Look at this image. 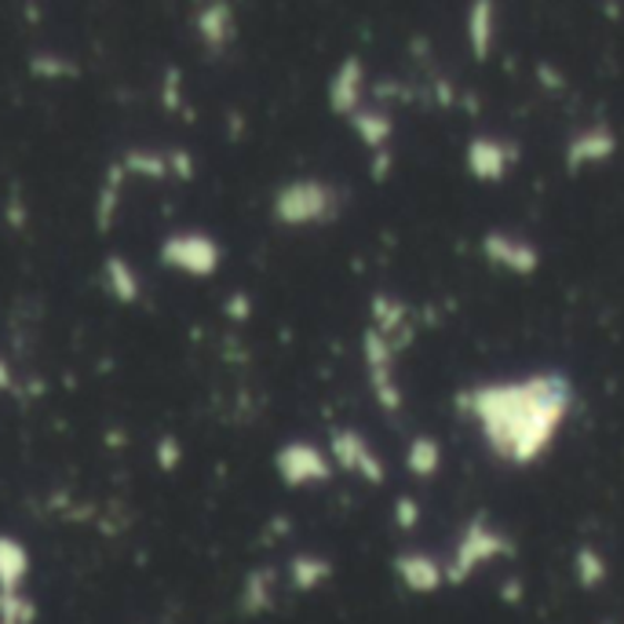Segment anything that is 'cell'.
Returning a JSON list of instances; mask_svg holds the SVG:
<instances>
[{"label": "cell", "instance_id": "obj_1", "mask_svg": "<svg viewBox=\"0 0 624 624\" xmlns=\"http://www.w3.org/2000/svg\"><path fill=\"white\" fill-rule=\"evenodd\" d=\"M475 417L485 446L515 468H526L548 453L570 413L573 383L566 372L544 369L519 380L479 383L460 398Z\"/></svg>", "mask_w": 624, "mask_h": 624}, {"label": "cell", "instance_id": "obj_2", "mask_svg": "<svg viewBox=\"0 0 624 624\" xmlns=\"http://www.w3.org/2000/svg\"><path fill=\"white\" fill-rule=\"evenodd\" d=\"M508 555H515V541L504 530H497L485 511H479V515L468 519L464 533L457 536V548L446 563V584H464L479 566H490L493 559Z\"/></svg>", "mask_w": 624, "mask_h": 624}, {"label": "cell", "instance_id": "obj_3", "mask_svg": "<svg viewBox=\"0 0 624 624\" xmlns=\"http://www.w3.org/2000/svg\"><path fill=\"white\" fill-rule=\"evenodd\" d=\"M274 219L282 227H318V223H333L340 212V191L326 180H293L285 183L270 202Z\"/></svg>", "mask_w": 624, "mask_h": 624}, {"label": "cell", "instance_id": "obj_4", "mask_svg": "<svg viewBox=\"0 0 624 624\" xmlns=\"http://www.w3.org/2000/svg\"><path fill=\"white\" fill-rule=\"evenodd\" d=\"M161 264L191 278H212L223 264V248L202 231H180L161 242Z\"/></svg>", "mask_w": 624, "mask_h": 624}, {"label": "cell", "instance_id": "obj_5", "mask_svg": "<svg viewBox=\"0 0 624 624\" xmlns=\"http://www.w3.org/2000/svg\"><path fill=\"white\" fill-rule=\"evenodd\" d=\"M395 355L398 351L391 347V340H383L372 326L361 333V361H366L369 387H372V395H377L383 413H398V409H402V387L395 380Z\"/></svg>", "mask_w": 624, "mask_h": 624}, {"label": "cell", "instance_id": "obj_6", "mask_svg": "<svg viewBox=\"0 0 624 624\" xmlns=\"http://www.w3.org/2000/svg\"><path fill=\"white\" fill-rule=\"evenodd\" d=\"M274 471L278 479L299 490V485H321L333 479V460L329 453H321L315 442H285L278 453H274Z\"/></svg>", "mask_w": 624, "mask_h": 624}, {"label": "cell", "instance_id": "obj_7", "mask_svg": "<svg viewBox=\"0 0 624 624\" xmlns=\"http://www.w3.org/2000/svg\"><path fill=\"white\" fill-rule=\"evenodd\" d=\"M329 453H333L336 468L351 471V475H361V482H369V485H380L383 475H387L380 453L372 449V442L366 439V434L355 431V428H333Z\"/></svg>", "mask_w": 624, "mask_h": 624}, {"label": "cell", "instance_id": "obj_8", "mask_svg": "<svg viewBox=\"0 0 624 624\" xmlns=\"http://www.w3.org/2000/svg\"><path fill=\"white\" fill-rule=\"evenodd\" d=\"M519 161V143H504L497 135H475L464 150V168L479 183H501Z\"/></svg>", "mask_w": 624, "mask_h": 624}, {"label": "cell", "instance_id": "obj_9", "mask_svg": "<svg viewBox=\"0 0 624 624\" xmlns=\"http://www.w3.org/2000/svg\"><path fill=\"white\" fill-rule=\"evenodd\" d=\"M482 256L508 274H519V278H530V274H536V267H541V248L515 238V234H508V231H485Z\"/></svg>", "mask_w": 624, "mask_h": 624}, {"label": "cell", "instance_id": "obj_10", "mask_svg": "<svg viewBox=\"0 0 624 624\" xmlns=\"http://www.w3.org/2000/svg\"><path fill=\"white\" fill-rule=\"evenodd\" d=\"M617 154V135L610 124H592V129H581L573 132V140L566 143V172H573L577 176L581 168L589 165H603V161H610Z\"/></svg>", "mask_w": 624, "mask_h": 624}, {"label": "cell", "instance_id": "obj_11", "mask_svg": "<svg viewBox=\"0 0 624 624\" xmlns=\"http://www.w3.org/2000/svg\"><path fill=\"white\" fill-rule=\"evenodd\" d=\"M361 92H366V62L361 55H344L329 81V110L340 117H355L361 110Z\"/></svg>", "mask_w": 624, "mask_h": 624}, {"label": "cell", "instance_id": "obj_12", "mask_svg": "<svg viewBox=\"0 0 624 624\" xmlns=\"http://www.w3.org/2000/svg\"><path fill=\"white\" fill-rule=\"evenodd\" d=\"M391 570L413 595H434L446 584V566L428 552H398L391 559Z\"/></svg>", "mask_w": 624, "mask_h": 624}, {"label": "cell", "instance_id": "obj_13", "mask_svg": "<svg viewBox=\"0 0 624 624\" xmlns=\"http://www.w3.org/2000/svg\"><path fill=\"white\" fill-rule=\"evenodd\" d=\"M372 329H377L383 340H391L395 351H402L413 340V329H409V307L402 299L377 293L372 296Z\"/></svg>", "mask_w": 624, "mask_h": 624}, {"label": "cell", "instance_id": "obj_14", "mask_svg": "<svg viewBox=\"0 0 624 624\" xmlns=\"http://www.w3.org/2000/svg\"><path fill=\"white\" fill-rule=\"evenodd\" d=\"M194 30L205 41L208 52H223V48L234 41V33H238V22H234V8L231 4H205V8H197Z\"/></svg>", "mask_w": 624, "mask_h": 624}, {"label": "cell", "instance_id": "obj_15", "mask_svg": "<svg viewBox=\"0 0 624 624\" xmlns=\"http://www.w3.org/2000/svg\"><path fill=\"white\" fill-rule=\"evenodd\" d=\"M493 41H497V4L493 0H475L468 8V44L471 55L485 62L493 55Z\"/></svg>", "mask_w": 624, "mask_h": 624}, {"label": "cell", "instance_id": "obj_16", "mask_svg": "<svg viewBox=\"0 0 624 624\" xmlns=\"http://www.w3.org/2000/svg\"><path fill=\"white\" fill-rule=\"evenodd\" d=\"M27 577H30V552L16 536H0V592L19 595Z\"/></svg>", "mask_w": 624, "mask_h": 624}, {"label": "cell", "instance_id": "obj_17", "mask_svg": "<svg viewBox=\"0 0 624 624\" xmlns=\"http://www.w3.org/2000/svg\"><path fill=\"white\" fill-rule=\"evenodd\" d=\"M351 121V129H355V135L361 143H366L369 150H387V143H391V135H395V121H391V114H383V110H377V106H361L355 117H347Z\"/></svg>", "mask_w": 624, "mask_h": 624}, {"label": "cell", "instance_id": "obj_18", "mask_svg": "<svg viewBox=\"0 0 624 624\" xmlns=\"http://www.w3.org/2000/svg\"><path fill=\"white\" fill-rule=\"evenodd\" d=\"M106 289H110V296H114L117 304H124V307L140 304L143 282H140V274L132 270V264H129L124 256H110V259H106Z\"/></svg>", "mask_w": 624, "mask_h": 624}, {"label": "cell", "instance_id": "obj_19", "mask_svg": "<svg viewBox=\"0 0 624 624\" xmlns=\"http://www.w3.org/2000/svg\"><path fill=\"white\" fill-rule=\"evenodd\" d=\"M274 584H278V573L270 566H259L245 577V589H242V610L248 617L256 614H267L274 606Z\"/></svg>", "mask_w": 624, "mask_h": 624}, {"label": "cell", "instance_id": "obj_20", "mask_svg": "<svg viewBox=\"0 0 624 624\" xmlns=\"http://www.w3.org/2000/svg\"><path fill=\"white\" fill-rule=\"evenodd\" d=\"M329 577H333V563H329V559L310 555V552L289 559V581H293L296 592H315V589H321V584H326Z\"/></svg>", "mask_w": 624, "mask_h": 624}, {"label": "cell", "instance_id": "obj_21", "mask_svg": "<svg viewBox=\"0 0 624 624\" xmlns=\"http://www.w3.org/2000/svg\"><path fill=\"white\" fill-rule=\"evenodd\" d=\"M406 468L413 479H434L442 471V446L439 439H431V434H417L413 442H409V453H406Z\"/></svg>", "mask_w": 624, "mask_h": 624}, {"label": "cell", "instance_id": "obj_22", "mask_svg": "<svg viewBox=\"0 0 624 624\" xmlns=\"http://www.w3.org/2000/svg\"><path fill=\"white\" fill-rule=\"evenodd\" d=\"M573 573H577V584L584 592H592L599 589V584L606 581V559L599 548L592 544H581L577 552H573Z\"/></svg>", "mask_w": 624, "mask_h": 624}, {"label": "cell", "instance_id": "obj_23", "mask_svg": "<svg viewBox=\"0 0 624 624\" xmlns=\"http://www.w3.org/2000/svg\"><path fill=\"white\" fill-rule=\"evenodd\" d=\"M124 172H140L146 180H165L168 176V154H154V150H129L121 161Z\"/></svg>", "mask_w": 624, "mask_h": 624}, {"label": "cell", "instance_id": "obj_24", "mask_svg": "<svg viewBox=\"0 0 624 624\" xmlns=\"http://www.w3.org/2000/svg\"><path fill=\"white\" fill-rule=\"evenodd\" d=\"M121 180H124V168H110V180L103 186V194H99V205H95V219H99V231L110 227V219H114L117 212V197H121Z\"/></svg>", "mask_w": 624, "mask_h": 624}, {"label": "cell", "instance_id": "obj_25", "mask_svg": "<svg viewBox=\"0 0 624 624\" xmlns=\"http://www.w3.org/2000/svg\"><path fill=\"white\" fill-rule=\"evenodd\" d=\"M30 70H33V78H78V67L67 59H59V55H33L30 59Z\"/></svg>", "mask_w": 624, "mask_h": 624}, {"label": "cell", "instance_id": "obj_26", "mask_svg": "<svg viewBox=\"0 0 624 624\" xmlns=\"http://www.w3.org/2000/svg\"><path fill=\"white\" fill-rule=\"evenodd\" d=\"M391 519H395V526H398V530L413 533V530L420 526V504H417L409 493L395 497V511H391Z\"/></svg>", "mask_w": 624, "mask_h": 624}, {"label": "cell", "instance_id": "obj_27", "mask_svg": "<svg viewBox=\"0 0 624 624\" xmlns=\"http://www.w3.org/2000/svg\"><path fill=\"white\" fill-rule=\"evenodd\" d=\"M180 460H183L180 442L172 439V434H165V439L157 442V468H161V471H176V468H180Z\"/></svg>", "mask_w": 624, "mask_h": 624}, {"label": "cell", "instance_id": "obj_28", "mask_svg": "<svg viewBox=\"0 0 624 624\" xmlns=\"http://www.w3.org/2000/svg\"><path fill=\"white\" fill-rule=\"evenodd\" d=\"M168 172H176L180 180H194V161L186 150H172L168 154Z\"/></svg>", "mask_w": 624, "mask_h": 624}, {"label": "cell", "instance_id": "obj_29", "mask_svg": "<svg viewBox=\"0 0 624 624\" xmlns=\"http://www.w3.org/2000/svg\"><path fill=\"white\" fill-rule=\"evenodd\" d=\"M248 315H253V299H248L245 293H234L227 299V318L231 321H248Z\"/></svg>", "mask_w": 624, "mask_h": 624}, {"label": "cell", "instance_id": "obj_30", "mask_svg": "<svg viewBox=\"0 0 624 624\" xmlns=\"http://www.w3.org/2000/svg\"><path fill=\"white\" fill-rule=\"evenodd\" d=\"M165 106H168V110L180 106V70H168V81H165Z\"/></svg>", "mask_w": 624, "mask_h": 624}, {"label": "cell", "instance_id": "obj_31", "mask_svg": "<svg viewBox=\"0 0 624 624\" xmlns=\"http://www.w3.org/2000/svg\"><path fill=\"white\" fill-rule=\"evenodd\" d=\"M536 78H541L548 89H563V84H566V78H555V70L548 67V62H541V67H536Z\"/></svg>", "mask_w": 624, "mask_h": 624}, {"label": "cell", "instance_id": "obj_32", "mask_svg": "<svg viewBox=\"0 0 624 624\" xmlns=\"http://www.w3.org/2000/svg\"><path fill=\"white\" fill-rule=\"evenodd\" d=\"M387 172H391V157H387V150H380V154H377V165H372V180L383 183Z\"/></svg>", "mask_w": 624, "mask_h": 624}, {"label": "cell", "instance_id": "obj_33", "mask_svg": "<svg viewBox=\"0 0 624 624\" xmlns=\"http://www.w3.org/2000/svg\"><path fill=\"white\" fill-rule=\"evenodd\" d=\"M16 387V377H11V366L8 361H0V391H11Z\"/></svg>", "mask_w": 624, "mask_h": 624}, {"label": "cell", "instance_id": "obj_34", "mask_svg": "<svg viewBox=\"0 0 624 624\" xmlns=\"http://www.w3.org/2000/svg\"><path fill=\"white\" fill-rule=\"evenodd\" d=\"M606 624H610V621H606Z\"/></svg>", "mask_w": 624, "mask_h": 624}]
</instances>
